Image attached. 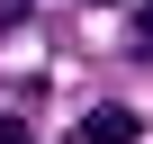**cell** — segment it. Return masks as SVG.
I'll list each match as a JSON object with an SVG mask.
<instances>
[{
  "mask_svg": "<svg viewBox=\"0 0 153 144\" xmlns=\"http://www.w3.org/2000/svg\"><path fill=\"white\" fill-rule=\"evenodd\" d=\"M0 144H36V135H27V126H18V117H0Z\"/></svg>",
  "mask_w": 153,
  "mask_h": 144,
  "instance_id": "cell-3",
  "label": "cell"
},
{
  "mask_svg": "<svg viewBox=\"0 0 153 144\" xmlns=\"http://www.w3.org/2000/svg\"><path fill=\"white\" fill-rule=\"evenodd\" d=\"M9 27H27V0H0V36H9Z\"/></svg>",
  "mask_w": 153,
  "mask_h": 144,
  "instance_id": "cell-2",
  "label": "cell"
},
{
  "mask_svg": "<svg viewBox=\"0 0 153 144\" xmlns=\"http://www.w3.org/2000/svg\"><path fill=\"white\" fill-rule=\"evenodd\" d=\"M144 135V117L126 108V99H99L90 117H81V135H72V144H135Z\"/></svg>",
  "mask_w": 153,
  "mask_h": 144,
  "instance_id": "cell-1",
  "label": "cell"
}]
</instances>
